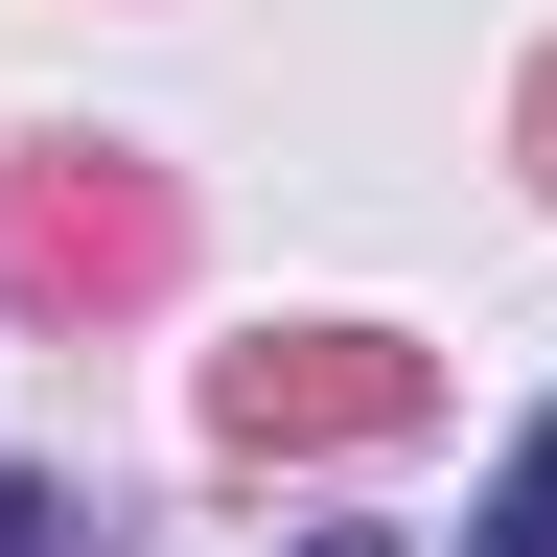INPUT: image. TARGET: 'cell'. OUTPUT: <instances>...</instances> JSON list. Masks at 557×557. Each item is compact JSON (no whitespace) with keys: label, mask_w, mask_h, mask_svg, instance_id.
<instances>
[{"label":"cell","mask_w":557,"mask_h":557,"mask_svg":"<svg viewBox=\"0 0 557 557\" xmlns=\"http://www.w3.org/2000/svg\"><path fill=\"white\" fill-rule=\"evenodd\" d=\"M209 418H233V442H348V418H418V372L395 348H233V372H209Z\"/></svg>","instance_id":"6da1fadb"},{"label":"cell","mask_w":557,"mask_h":557,"mask_svg":"<svg viewBox=\"0 0 557 557\" xmlns=\"http://www.w3.org/2000/svg\"><path fill=\"white\" fill-rule=\"evenodd\" d=\"M0 557H94V534H70V487H0Z\"/></svg>","instance_id":"3957f363"},{"label":"cell","mask_w":557,"mask_h":557,"mask_svg":"<svg viewBox=\"0 0 557 557\" xmlns=\"http://www.w3.org/2000/svg\"><path fill=\"white\" fill-rule=\"evenodd\" d=\"M465 557H557V418H534L511 465H487V511H465Z\"/></svg>","instance_id":"7a4b0ae2"},{"label":"cell","mask_w":557,"mask_h":557,"mask_svg":"<svg viewBox=\"0 0 557 557\" xmlns=\"http://www.w3.org/2000/svg\"><path fill=\"white\" fill-rule=\"evenodd\" d=\"M302 557H395V534H302Z\"/></svg>","instance_id":"277c9868"}]
</instances>
